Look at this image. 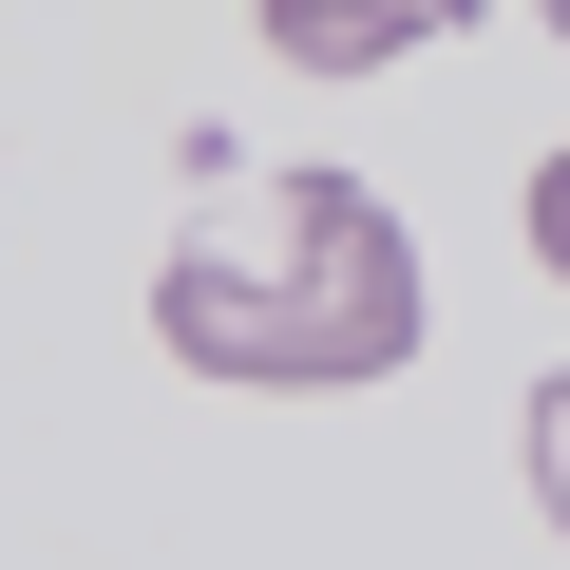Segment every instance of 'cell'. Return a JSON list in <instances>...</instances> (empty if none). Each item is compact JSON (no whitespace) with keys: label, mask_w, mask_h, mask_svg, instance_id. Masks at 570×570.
Instances as JSON below:
<instances>
[{"label":"cell","mask_w":570,"mask_h":570,"mask_svg":"<svg viewBox=\"0 0 570 570\" xmlns=\"http://www.w3.org/2000/svg\"><path fill=\"white\" fill-rule=\"evenodd\" d=\"M475 20V0H266V58H305V77H381V58H438Z\"/></svg>","instance_id":"7a4b0ae2"},{"label":"cell","mask_w":570,"mask_h":570,"mask_svg":"<svg viewBox=\"0 0 570 570\" xmlns=\"http://www.w3.org/2000/svg\"><path fill=\"white\" fill-rule=\"evenodd\" d=\"M532 266L570 285V153H532Z\"/></svg>","instance_id":"277c9868"},{"label":"cell","mask_w":570,"mask_h":570,"mask_svg":"<svg viewBox=\"0 0 570 570\" xmlns=\"http://www.w3.org/2000/svg\"><path fill=\"white\" fill-rule=\"evenodd\" d=\"M532 20H551V39H570V0H532Z\"/></svg>","instance_id":"5b68a950"},{"label":"cell","mask_w":570,"mask_h":570,"mask_svg":"<svg viewBox=\"0 0 570 570\" xmlns=\"http://www.w3.org/2000/svg\"><path fill=\"white\" fill-rule=\"evenodd\" d=\"M153 343L190 381H266V400H343L419 362V228L362 171H247L190 209V247L153 266Z\"/></svg>","instance_id":"6da1fadb"},{"label":"cell","mask_w":570,"mask_h":570,"mask_svg":"<svg viewBox=\"0 0 570 570\" xmlns=\"http://www.w3.org/2000/svg\"><path fill=\"white\" fill-rule=\"evenodd\" d=\"M532 513L570 532V381H532Z\"/></svg>","instance_id":"3957f363"}]
</instances>
